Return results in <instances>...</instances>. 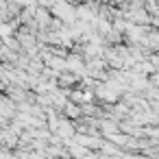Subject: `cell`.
<instances>
[{
	"instance_id": "1",
	"label": "cell",
	"mask_w": 159,
	"mask_h": 159,
	"mask_svg": "<svg viewBox=\"0 0 159 159\" xmlns=\"http://www.w3.org/2000/svg\"><path fill=\"white\" fill-rule=\"evenodd\" d=\"M52 16L63 20L66 24H74L79 18H76V7L74 5H68V0H57V2L52 5Z\"/></svg>"
},
{
	"instance_id": "2",
	"label": "cell",
	"mask_w": 159,
	"mask_h": 159,
	"mask_svg": "<svg viewBox=\"0 0 159 159\" xmlns=\"http://www.w3.org/2000/svg\"><path fill=\"white\" fill-rule=\"evenodd\" d=\"M0 146L9 148V150H16L20 146V135L11 126H2V131H0Z\"/></svg>"
},
{
	"instance_id": "3",
	"label": "cell",
	"mask_w": 159,
	"mask_h": 159,
	"mask_svg": "<svg viewBox=\"0 0 159 159\" xmlns=\"http://www.w3.org/2000/svg\"><path fill=\"white\" fill-rule=\"evenodd\" d=\"M57 135L61 139H72L76 135V122L61 113V120H59V126H57Z\"/></svg>"
},
{
	"instance_id": "4",
	"label": "cell",
	"mask_w": 159,
	"mask_h": 159,
	"mask_svg": "<svg viewBox=\"0 0 159 159\" xmlns=\"http://www.w3.org/2000/svg\"><path fill=\"white\" fill-rule=\"evenodd\" d=\"M81 83V76H76V74H72V72H61L59 74V87H76Z\"/></svg>"
},
{
	"instance_id": "5",
	"label": "cell",
	"mask_w": 159,
	"mask_h": 159,
	"mask_svg": "<svg viewBox=\"0 0 159 159\" xmlns=\"http://www.w3.org/2000/svg\"><path fill=\"white\" fill-rule=\"evenodd\" d=\"M63 116H68L70 120H81V118H83V109H81V105H76L74 100H68V105L63 107Z\"/></svg>"
},
{
	"instance_id": "6",
	"label": "cell",
	"mask_w": 159,
	"mask_h": 159,
	"mask_svg": "<svg viewBox=\"0 0 159 159\" xmlns=\"http://www.w3.org/2000/svg\"><path fill=\"white\" fill-rule=\"evenodd\" d=\"M18 31L13 29V24L7 20V22H0V39H2V37H9V35H16Z\"/></svg>"
},
{
	"instance_id": "7",
	"label": "cell",
	"mask_w": 159,
	"mask_h": 159,
	"mask_svg": "<svg viewBox=\"0 0 159 159\" xmlns=\"http://www.w3.org/2000/svg\"><path fill=\"white\" fill-rule=\"evenodd\" d=\"M35 102L42 107H52V94H37L35 92Z\"/></svg>"
},
{
	"instance_id": "8",
	"label": "cell",
	"mask_w": 159,
	"mask_h": 159,
	"mask_svg": "<svg viewBox=\"0 0 159 159\" xmlns=\"http://www.w3.org/2000/svg\"><path fill=\"white\" fill-rule=\"evenodd\" d=\"M113 2H120V0H113Z\"/></svg>"
}]
</instances>
